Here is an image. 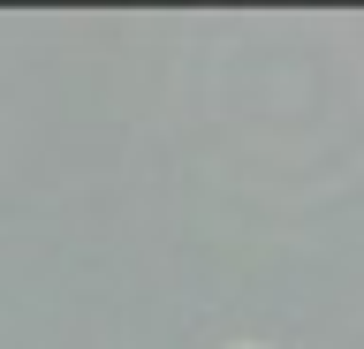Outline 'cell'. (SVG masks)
<instances>
[{
	"mask_svg": "<svg viewBox=\"0 0 364 349\" xmlns=\"http://www.w3.org/2000/svg\"><path fill=\"white\" fill-rule=\"evenodd\" d=\"M235 349H266V342H235Z\"/></svg>",
	"mask_w": 364,
	"mask_h": 349,
	"instance_id": "1",
	"label": "cell"
}]
</instances>
